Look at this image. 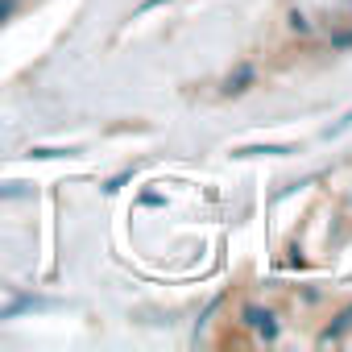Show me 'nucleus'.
<instances>
[{
	"label": "nucleus",
	"mask_w": 352,
	"mask_h": 352,
	"mask_svg": "<svg viewBox=\"0 0 352 352\" xmlns=\"http://www.w3.org/2000/svg\"><path fill=\"white\" fill-rule=\"evenodd\" d=\"M245 319H249L257 331H265V336H274V331H278V323H274V315H270V311H257V307H249V311H245Z\"/></svg>",
	"instance_id": "nucleus-1"
},
{
	"label": "nucleus",
	"mask_w": 352,
	"mask_h": 352,
	"mask_svg": "<svg viewBox=\"0 0 352 352\" xmlns=\"http://www.w3.org/2000/svg\"><path fill=\"white\" fill-rule=\"evenodd\" d=\"M249 79H253V71H249V67H241V71L228 79V87H224V91H245V83H249Z\"/></svg>",
	"instance_id": "nucleus-2"
},
{
	"label": "nucleus",
	"mask_w": 352,
	"mask_h": 352,
	"mask_svg": "<svg viewBox=\"0 0 352 352\" xmlns=\"http://www.w3.org/2000/svg\"><path fill=\"white\" fill-rule=\"evenodd\" d=\"M13 9H17V0H0V21H5V17H9Z\"/></svg>",
	"instance_id": "nucleus-3"
}]
</instances>
